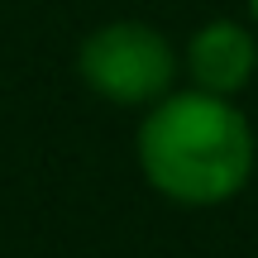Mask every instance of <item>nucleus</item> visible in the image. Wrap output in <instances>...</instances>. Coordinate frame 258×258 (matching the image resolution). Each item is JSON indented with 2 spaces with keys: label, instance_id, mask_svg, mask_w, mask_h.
<instances>
[{
  "label": "nucleus",
  "instance_id": "obj_1",
  "mask_svg": "<svg viewBox=\"0 0 258 258\" xmlns=\"http://www.w3.org/2000/svg\"><path fill=\"white\" fill-rule=\"evenodd\" d=\"M134 163L163 201L211 211L234 201L253 182L258 139L234 96L172 86L139 120Z\"/></svg>",
  "mask_w": 258,
  "mask_h": 258
},
{
  "label": "nucleus",
  "instance_id": "obj_3",
  "mask_svg": "<svg viewBox=\"0 0 258 258\" xmlns=\"http://www.w3.org/2000/svg\"><path fill=\"white\" fill-rule=\"evenodd\" d=\"M182 72L191 86L215 96H239L258 72V38L239 19H206L182 48Z\"/></svg>",
  "mask_w": 258,
  "mask_h": 258
},
{
  "label": "nucleus",
  "instance_id": "obj_2",
  "mask_svg": "<svg viewBox=\"0 0 258 258\" xmlns=\"http://www.w3.org/2000/svg\"><path fill=\"white\" fill-rule=\"evenodd\" d=\"M77 77L91 96L120 110H148L158 96L177 86L182 53L163 29L144 19H105L77 48Z\"/></svg>",
  "mask_w": 258,
  "mask_h": 258
},
{
  "label": "nucleus",
  "instance_id": "obj_4",
  "mask_svg": "<svg viewBox=\"0 0 258 258\" xmlns=\"http://www.w3.org/2000/svg\"><path fill=\"white\" fill-rule=\"evenodd\" d=\"M249 15H253V19H258V0H249Z\"/></svg>",
  "mask_w": 258,
  "mask_h": 258
}]
</instances>
